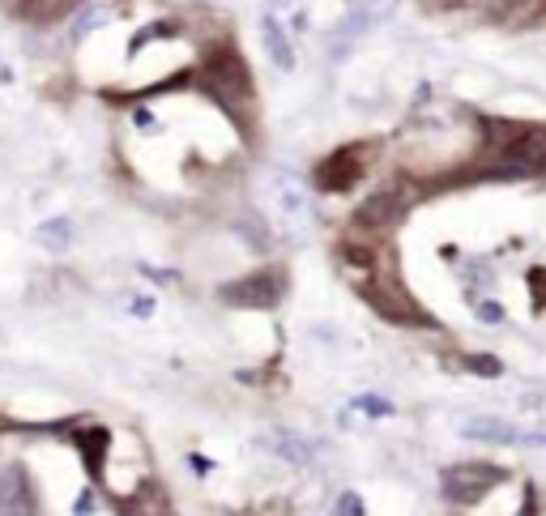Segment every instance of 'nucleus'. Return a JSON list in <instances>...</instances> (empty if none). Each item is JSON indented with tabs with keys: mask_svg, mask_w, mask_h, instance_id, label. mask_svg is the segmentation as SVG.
Here are the masks:
<instances>
[{
	"mask_svg": "<svg viewBox=\"0 0 546 516\" xmlns=\"http://www.w3.org/2000/svg\"><path fill=\"white\" fill-rule=\"evenodd\" d=\"M201 90L210 94V99L227 111L235 124L248 120V111H252V77H248V64H244V56H239V52L222 47V52H214L210 60H205Z\"/></svg>",
	"mask_w": 546,
	"mask_h": 516,
	"instance_id": "nucleus-1",
	"label": "nucleus"
},
{
	"mask_svg": "<svg viewBox=\"0 0 546 516\" xmlns=\"http://www.w3.org/2000/svg\"><path fill=\"white\" fill-rule=\"evenodd\" d=\"M265 201H269V214L273 222L286 231V235H303L312 227V201H308V188H303L291 171H273L265 180Z\"/></svg>",
	"mask_w": 546,
	"mask_h": 516,
	"instance_id": "nucleus-2",
	"label": "nucleus"
},
{
	"mask_svg": "<svg viewBox=\"0 0 546 516\" xmlns=\"http://www.w3.org/2000/svg\"><path fill=\"white\" fill-rule=\"evenodd\" d=\"M282 290H286V273L282 269H256V273H248V278L218 286V299L231 303V308L273 312V308H278V299H282Z\"/></svg>",
	"mask_w": 546,
	"mask_h": 516,
	"instance_id": "nucleus-3",
	"label": "nucleus"
},
{
	"mask_svg": "<svg viewBox=\"0 0 546 516\" xmlns=\"http://www.w3.org/2000/svg\"><path fill=\"white\" fill-rule=\"evenodd\" d=\"M500 478H504V470H495V465L465 461V465H448L444 478H440V491H444L448 504L470 508V504H478V499H483Z\"/></svg>",
	"mask_w": 546,
	"mask_h": 516,
	"instance_id": "nucleus-4",
	"label": "nucleus"
},
{
	"mask_svg": "<svg viewBox=\"0 0 546 516\" xmlns=\"http://www.w3.org/2000/svg\"><path fill=\"white\" fill-rule=\"evenodd\" d=\"M0 516H39V495L30 487L26 465H0Z\"/></svg>",
	"mask_w": 546,
	"mask_h": 516,
	"instance_id": "nucleus-5",
	"label": "nucleus"
},
{
	"mask_svg": "<svg viewBox=\"0 0 546 516\" xmlns=\"http://www.w3.org/2000/svg\"><path fill=\"white\" fill-rule=\"evenodd\" d=\"M359 175H363V150L359 145H346V150L329 154L325 163L316 167V184L325 192H346L359 184Z\"/></svg>",
	"mask_w": 546,
	"mask_h": 516,
	"instance_id": "nucleus-6",
	"label": "nucleus"
},
{
	"mask_svg": "<svg viewBox=\"0 0 546 516\" xmlns=\"http://www.w3.org/2000/svg\"><path fill=\"white\" fill-rule=\"evenodd\" d=\"M401 214H406V201H401L393 188H384V192L367 197V201L355 209V227H363V231H389Z\"/></svg>",
	"mask_w": 546,
	"mask_h": 516,
	"instance_id": "nucleus-7",
	"label": "nucleus"
},
{
	"mask_svg": "<svg viewBox=\"0 0 546 516\" xmlns=\"http://www.w3.org/2000/svg\"><path fill=\"white\" fill-rule=\"evenodd\" d=\"M367 303L384 316V320H393V325H427V316L414 308V299H406L401 290H389V286H367L363 290Z\"/></svg>",
	"mask_w": 546,
	"mask_h": 516,
	"instance_id": "nucleus-8",
	"label": "nucleus"
},
{
	"mask_svg": "<svg viewBox=\"0 0 546 516\" xmlns=\"http://www.w3.org/2000/svg\"><path fill=\"white\" fill-rule=\"evenodd\" d=\"M265 448H273V453H278L282 461H291V465H308L316 457V444L308 440V435L291 431V427H273L265 435Z\"/></svg>",
	"mask_w": 546,
	"mask_h": 516,
	"instance_id": "nucleus-9",
	"label": "nucleus"
},
{
	"mask_svg": "<svg viewBox=\"0 0 546 516\" xmlns=\"http://www.w3.org/2000/svg\"><path fill=\"white\" fill-rule=\"evenodd\" d=\"M470 440H483V444H521L525 435L508 423V418H470V423L461 427Z\"/></svg>",
	"mask_w": 546,
	"mask_h": 516,
	"instance_id": "nucleus-10",
	"label": "nucleus"
},
{
	"mask_svg": "<svg viewBox=\"0 0 546 516\" xmlns=\"http://www.w3.org/2000/svg\"><path fill=\"white\" fill-rule=\"evenodd\" d=\"M393 5H389V0H367V5H359L355 13H350V18L342 22V26H337V43H350V39H359L363 35V30H372L380 18H384V13H389Z\"/></svg>",
	"mask_w": 546,
	"mask_h": 516,
	"instance_id": "nucleus-11",
	"label": "nucleus"
},
{
	"mask_svg": "<svg viewBox=\"0 0 546 516\" xmlns=\"http://www.w3.org/2000/svg\"><path fill=\"white\" fill-rule=\"evenodd\" d=\"M73 9H77V0H18V5H13V13H18V18L39 22V26L69 18Z\"/></svg>",
	"mask_w": 546,
	"mask_h": 516,
	"instance_id": "nucleus-12",
	"label": "nucleus"
},
{
	"mask_svg": "<svg viewBox=\"0 0 546 516\" xmlns=\"http://www.w3.org/2000/svg\"><path fill=\"white\" fill-rule=\"evenodd\" d=\"M261 35H265V52L273 56V64H278L282 73H291V69H295V52H291V39H286V30L278 26V18H273V13L261 22Z\"/></svg>",
	"mask_w": 546,
	"mask_h": 516,
	"instance_id": "nucleus-13",
	"label": "nucleus"
},
{
	"mask_svg": "<svg viewBox=\"0 0 546 516\" xmlns=\"http://www.w3.org/2000/svg\"><path fill=\"white\" fill-rule=\"evenodd\" d=\"M35 239H39V248L56 252V256L69 252V248H73V222H69V218H47V222H39Z\"/></svg>",
	"mask_w": 546,
	"mask_h": 516,
	"instance_id": "nucleus-14",
	"label": "nucleus"
},
{
	"mask_svg": "<svg viewBox=\"0 0 546 516\" xmlns=\"http://www.w3.org/2000/svg\"><path fill=\"white\" fill-rule=\"evenodd\" d=\"M128 516H175V508H171L167 491L158 487V482H150V487L133 499V512H128Z\"/></svg>",
	"mask_w": 546,
	"mask_h": 516,
	"instance_id": "nucleus-15",
	"label": "nucleus"
},
{
	"mask_svg": "<svg viewBox=\"0 0 546 516\" xmlns=\"http://www.w3.org/2000/svg\"><path fill=\"white\" fill-rule=\"evenodd\" d=\"M512 9H504L508 26H534L538 18H546V0H508Z\"/></svg>",
	"mask_w": 546,
	"mask_h": 516,
	"instance_id": "nucleus-16",
	"label": "nucleus"
},
{
	"mask_svg": "<svg viewBox=\"0 0 546 516\" xmlns=\"http://www.w3.org/2000/svg\"><path fill=\"white\" fill-rule=\"evenodd\" d=\"M77 448H82V457H86L90 478H99V457L107 453V431H86L82 440H77Z\"/></svg>",
	"mask_w": 546,
	"mask_h": 516,
	"instance_id": "nucleus-17",
	"label": "nucleus"
},
{
	"mask_svg": "<svg viewBox=\"0 0 546 516\" xmlns=\"http://www.w3.org/2000/svg\"><path fill=\"white\" fill-rule=\"evenodd\" d=\"M461 367L465 372H474V376H483V380H495L504 372V363L495 359V354H461Z\"/></svg>",
	"mask_w": 546,
	"mask_h": 516,
	"instance_id": "nucleus-18",
	"label": "nucleus"
},
{
	"mask_svg": "<svg viewBox=\"0 0 546 516\" xmlns=\"http://www.w3.org/2000/svg\"><path fill=\"white\" fill-rule=\"evenodd\" d=\"M355 410H363V414H372V418H389L393 414V401H384V397H355Z\"/></svg>",
	"mask_w": 546,
	"mask_h": 516,
	"instance_id": "nucleus-19",
	"label": "nucleus"
},
{
	"mask_svg": "<svg viewBox=\"0 0 546 516\" xmlns=\"http://www.w3.org/2000/svg\"><path fill=\"white\" fill-rule=\"evenodd\" d=\"M329 516H363V499H359L355 491H346V495L333 504V512H329Z\"/></svg>",
	"mask_w": 546,
	"mask_h": 516,
	"instance_id": "nucleus-20",
	"label": "nucleus"
},
{
	"mask_svg": "<svg viewBox=\"0 0 546 516\" xmlns=\"http://www.w3.org/2000/svg\"><path fill=\"white\" fill-rule=\"evenodd\" d=\"M474 312H478V320H487V325H500V320H504V308H500V303H491V299H483Z\"/></svg>",
	"mask_w": 546,
	"mask_h": 516,
	"instance_id": "nucleus-21",
	"label": "nucleus"
},
{
	"mask_svg": "<svg viewBox=\"0 0 546 516\" xmlns=\"http://www.w3.org/2000/svg\"><path fill=\"white\" fill-rule=\"evenodd\" d=\"M128 312H133V316H150V312H154V299H146V295H141V299H128Z\"/></svg>",
	"mask_w": 546,
	"mask_h": 516,
	"instance_id": "nucleus-22",
	"label": "nucleus"
},
{
	"mask_svg": "<svg viewBox=\"0 0 546 516\" xmlns=\"http://www.w3.org/2000/svg\"><path fill=\"white\" fill-rule=\"evenodd\" d=\"M141 273H150L154 282H175V269L167 273V269H154V265H141Z\"/></svg>",
	"mask_w": 546,
	"mask_h": 516,
	"instance_id": "nucleus-23",
	"label": "nucleus"
},
{
	"mask_svg": "<svg viewBox=\"0 0 546 516\" xmlns=\"http://www.w3.org/2000/svg\"><path fill=\"white\" fill-rule=\"evenodd\" d=\"M73 512H77V516H90V512H94V495L86 491L82 499H77V508H73Z\"/></svg>",
	"mask_w": 546,
	"mask_h": 516,
	"instance_id": "nucleus-24",
	"label": "nucleus"
},
{
	"mask_svg": "<svg viewBox=\"0 0 546 516\" xmlns=\"http://www.w3.org/2000/svg\"><path fill=\"white\" fill-rule=\"evenodd\" d=\"M188 465H192V470H201V474H210V470H214V461H205V457H197V453L188 457Z\"/></svg>",
	"mask_w": 546,
	"mask_h": 516,
	"instance_id": "nucleus-25",
	"label": "nucleus"
},
{
	"mask_svg": "<svg viewBox=\"0 0 546 516\" xmlns=\"http://www.w3.org/2000/svg\"><path fill=\"white\" fill-rule=\"evenodd\" d=\"M517 516H534V508H529V504H525V508H521V512H517Z\"/></svg>",
	"mask_w": 546,
	"mask_h": 516,
	"instance_id": "nucleus-26",
	"label": "nucleus"
},
{
	"mask_svg": "<svg viewBox=\"0 0 546 516\" xmlns=\"http://www.w3.org/2000/svg\"><path fill=\"white\" fill-rule=\"evenodd\" d=\"M273 5H291V0H273Z\"/></svg>",
	"mask_w": 546,
	"mask_h": 516,
	"instance_id": "nucleus-27",
	"label": "nucleus"
}]
</instances>
